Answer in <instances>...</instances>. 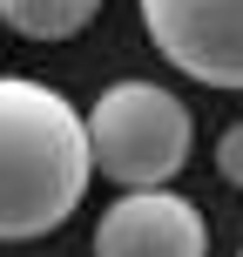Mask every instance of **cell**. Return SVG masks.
Masks as SVG:
<instances>
[{
	"label": "cell",
	"instance_id": "cell-1",
	"mask_svg": "<svg viewBox=\"0 0 243 257\" xmlns=\"http://www.w3.org/2000/svg\"><path fill=\"white\" fill-rule=\"evenodd\" d=\"M95 176L88 122L61 88L0 75V244L61 230Z\"/></svg>",
	"mask_w": 243,
	"mask_h": 257
},
{
	"label": "cell",
	"instance_id": "cell-2",
	"mask_svg": "<svg viewBox=\"0 0 243 257\" xmlns=\"http://www.w3.org/2000/svg\"><path fill=\"white\" fill-rule=\"evenodd\" d=\"M88 156L122 190H162L189 163V102L162 81H108L88 115Z\"/></svg>",
	"mask_w": 243,
	"mask_h": 257
},
{
	"label": "cell",
	"instance_id": "cell-3",
	"mask_svg": "<svg viewBox=\"0 0 243 257\" xmlns=\"http://www.w3.org/2000/svg\"><path fill=\"white\" fill-rule=\"evenodd\" d=\"M135 7L176 75L203 88H243V0H135Z\"/></svg>",
	"mask_w": 243,
	"mask_h": 257
},
{
	"label": "cell",
	"instance_id": "cell-4",
	"mask_svg": "<svg viewBox=\"0 0 243 257\" xmlns=\"http://www.w3.org/2000/svg\"><path fill=\"white\" fill-rule=\"evenodd\" d=\"M95 257H209L203 210L176 190H122L95 223Z\"/></svg>",
	"mask_w": 243,
	"mask_h": 257
},
{
	"label": "cell",
	"instance_id": "cell-5",
	"mask_svg": "<svg viewBox=\"0 0 243 257\" xmlns=\"http://www.w3.org/2000/svg\"><path fill=\"white\" fill-rule=\"evenodd\" d=\"M102 14V0H0V27L27 41H75Z\"/></svg>",
	"mask_w": 243,
	"mask_h": 257
},
{
	"label": "cell",
	"instance_id": "cell-6",
	"mask_svg": "<svg viewBox=\"0 0 243 257\" xmlns=\"http://www.w3.org/2000/svg\"><path fill=\"white\" fill-rule=\"evenodd\" d=\"M216 176L230 183V190H243V122L223 128V142H216Z\"/></svg>",
	"mask_w": 243,
	"mask_h": 257
}]
</instances>
